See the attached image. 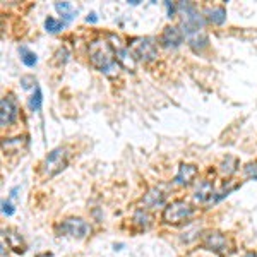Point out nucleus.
<instances>
[{
	"mask_svg": "<svg viewBox=\"0 0 257 257\" xmlns=\"http://www.w3.org/2000/svg\"><path fill=\"white\" fill-rule=\"evenodd\" d=\"M88 55H89L91 65L96 70H99V72L110 74V70H115L120 67L113 45L105 38H96L91 41L89 48H88Z\"/></svg>",
	"mask_w": 257,
	"mask_h": 257,
	"instance_id": "f257e3e1",
	"label": "nucleus"
},
{
	"mask_svg": "<svg viewBox=\"0 0 257 257\" xmlns=\"http://www.w3.org/2000/svg\"><path fill=\"white\" fill-rule=\"evenodd\" d=\"M127 48L131 52L132 59L139 62H153L158 57V47H156L155 40L148 38V36H136L131 38L127 43Z\"/></svg>",
	"mask_w": 257,
	"mask_h": 257,
	"instance_id": "f03ea898",
	"label": "nucleus"
},
{
	"mask_svg": "<svg viewBox=\"0 0 257 257\" xmlns=\"http://www.w3.org/2000/svg\"><path fill=\"white\" fill-rule=\"evenodd\" d=\"M69 165V151L65 146H59L48 153L45 156L43 163H41V172L45 177L52 178L59 175L60 172H64Z\"/></svg>",
	"mask_w": 257,
	"mask_h": 257,
	"instance_id": "7ed1b4c3",
	"label": "nucleus"
},
{
	"mask_svg": "<svg viewBox=\"0 0 257 257\" xmlns=\"http://www.w3.org/2000/svg\"><path fill=\"white\" fill-rule=\"evenodd\" d=\"M194 214V208L189 204V202L182 201V199H178V201H172L170 204H167V208L163 209V214H161V219H163V223H167V225H182V223L189 221L190 218H192Z\"/></svg>",
	"mask_w": 257,
	"mask_h": 257,
	"instance_id": "20e7f679",
	"label": "nucleus"
},
{
	"mask_svg": "<svg viewBox=\"0 0 257 257\" xmlns=\"http://www.w3.org/2000/svg\"><path fill=\"white\" fill-rule=\"evenodd\" d=\"M91 231V226L82 218H67L57 225V233L72 238H86Z\"/></svg>",
	"mask_w": 257,
	"mask_h": 257,
	"instance_id": "39448f33",
	"label": "nucleus"
},
{
	"mask_svg": "<svg viewBox=\"0 0 257 257\" xmlns=\"http://www.w3.org/2000/svg\"><path fill=\"white\" fill-rule=\"evenodd\" d=\"M202 247L206 250H211L221 257L230 255V252L233 250V248H230L231 247L230 240L221 231H208V233H204V237H202Z\"/></svg>",
	"mask_w": 257,
	"mask_h": 257,
	"instance_id": "423d86ee",
	"label": "nucleus"
},
{
	"mask_svg": "<svg viewBox=\"0 0 257 257\" xmlns=\"http://www.w3.org/2000/svg\"><path fill=\"white\" fill-rule=\"evenodd\" d=\"M19 115V105L18 99L14 98V94L9 93L2 98L0 101V125L2 127H9L18 120Z\"/></svg>",
	"mask_w": 257,
	"mask_h": 257,
	"instance_id": "0eeeda50",
	"label": "nucleus"
},
{
	"mask_svg": "<svg viewBox=\"0 0 257 257\" xmlns=\"http://www.w3.org/2000/svg\"><path fill=\"white\" fill-rule=\"evenodd\" d=\"M182 33H184L185 40H187L189 47L194 52H201L202 48L208 47L209 40L206 35L204 28H189V26H182Z\"/></svg>",
	"mask_w": 257,
	"mask_h": 257,
	"instance_id": "6e6552de",
	"label": "nucleus"
},
{
	"mask_svg": "<svg viewBox=\"0 0 257 257\" xmlns=\"http://www.w3.org/2000/svg\"><path fill=\"white\" fill-rule=\"evenodd\" d=\"M184 41V33L177 26H165L160 35V43L165 48H178Z\"/></svg>",
	"mask_w": 257,
	"mask_h": 257,
	"instance_id": "1a4fd4ad",
	"label": "nucleus"
},
{
	"mask_svg": "<svg viewBox=\"0 0 257 257\" xmlns=\"http://www.w3.org/2000/svg\"><path fill=\"white\" fill-rule=\"evenodd\" d=\"M167 194L168 192H167V189H165L163 185H155V187H151L146 194H144V197H143L144 206L149 208V209L158 208V206H163L165 199H167Z\"/></svg>",
	"mask_w": 257,
	"mask_h": 257,
	"instance_id": "9d476101",
	"label": "nucleus"
},
{
	"mask_svg": "<svg viewBox=\"0 0 257 257\" xmlns=\"http://www.w3.org/2000/svg\"><path fill=\"white\" fill-rule=\"evenodd\" d=\"M194 199H196L199 204H204V206L216 202V199H218V197H216V192H214L213 184H211V182H208V180L201 182V184H199V187L196 189Z\"/></svg>",
	"mask_w": 257,
	"mask_h": 257,
	"instance_id": "9b49d317",
	"label": "nucleus"
},
{
	"mask_svg": "<svg viewBox=\"0 0 257 257\" xmlns=\"http://www.w3.org/2000/svg\"><path fill=\"white\" fill-rule=\"evenodd\" d=\"M197 167L196 165H190V163H182L178 167V172L175 178H173V184L175 185H190L192 180L197 177Z\"/></svg>",
	"mask_w": 257,
	"mask_h": 257,
	"instance_id": "f8f14e48",
	"label": "nucleus"
},
{
	"mask_svg": "<svg viewBox=\"0 0 257 257\" xmlns=\"http://www.w3.org/2000/svg\"><path fill=\"white\" fill-rule=\"evenodd\" d=\"M2 233H4V238L7 240V245H9L12 250L18 252V254H24V252H26V243H24L19 231H16L14 228H7Z\"/></svg>",
	"mask_w": 257,
	"mask_h": 257,
	"instance_id": "ddd939ff",
	"label": "nucleus"
},
{
	"mask_svg": "<svg viewBox=\"0 0 257 257\" xmlns=\"http://www.w3.org/2000/svg\"><path fill=\"white\" fill-rule=\"evenodd\" d=\"M204 14H206V19H208L211 24H214V26H221L226 21V9L223 6L209 7Z\"/></svg>",
	"mask_w": 257,
	"mask_h": 257,
	"instance_id": "4468645a",
	"label": "nucleus"
},
{
	"mask_svg": "<svg viewBox=\"0 0 257 257\" xmlns=\"http://www.w3.org/2000/svg\"><path fill=\"white\" fill-rule=\"evenodd\" d=\"M23 144H28V138H12V139H4L2 149L4 153H21L23 151Z\"/></svg>",
	"mask_w": 257,
	"mask_h": 257,
	"instance_id": "2eb2a0df",
	"label": "nucleus"
},
{
	"mask_svg": "<svg viewBox=\"0 0 257 257\" xmlns=\"http://www.w3.org/2000/svg\"><path fill=\"white\" fill-rule=\"evenodd\" d=\"M19 55H21V60L26 67H35L38 64V57H36L35 52H31L28 47H19Z\"/></svg>",
	"mask_w": 257,
	"mask_h": 257,
	"instance_id": "dca6fc26",
	"label": "nucleus"
},
{
	"mask_svg": "<svg viewBox=\"0 0 257 257\" xmlns=\"http://www.w3.org/2000/svg\"><path fill=\"white\" fill-rule=\"evenodd\" d=\"M55 9L60 12V16L65 19V23H69V21H72L74 18H76V14H77V11H74V7L70 6L69 2H59V4H55Z\"/></svg>",
	"mask_w": 257,
	"mask_h": 257,
	"instance_id": "f3484780",
	"label": "nucleus"
},
{
	"mask_svg": "<svg viewBox=\"0 0 257 257\" xmlns=\"http://www.w3.org/2000/svg\"><path fill=\"white\" fill-rule=\"evenodd\" d=\"M237 167H238V160L233 158V156H226L219 168H221V172L225 173V175H233V173L237 172Z\"/></svg>",
	"mask_w": 257,
	"mask_h": 257,
	"instance_id": "a211bd4d",
	"label": "nucleus"
},
{
	"mask_svg": "<svg viewBox=\"0 0 257 257\" xmlns=\"http://www.w3.org/2000/svg\"><path fill=\"white\" fill-rule=\"evenodd\" d=\"M30 108L33 111H38L41 110V105H43V93H41V89H40V86H36L35 88V93H33V96L30 98Z\"/></svg>",
	"mask_w": 257,
	"mask_h": 257,
	"instance_id": "6ab92c4d",
	"label": "nucleus"
},
{
	"mask_svg": "<svg viewBox=\"0 0 257 257\" xmlns=\"http://www.w3.org/2000/svg\"><path fill=\"white\" fill-rule=\"evenodd\" d=\"M65 23L64 21H59L55 18H47L45 19V30H47L48 33H59L64 30Z\"/></svg>",
	"mask_w": 257,
	"mask_h": 257,
	"instance_id": "aec40b11",
	"label": "nucleus"
},
{
	"mask_svg": "<svg viewBox=\"0 0 257 257\" xmlns=\"http://www.w3.org/2000/svg\"><path fill=\"white\" fill-rule=\"evenodd\" d=\"M134 223L136 225H139L141 228H146L149 226V216H148V213L144 209H138L136 211V214H134Z\"/></svg>",
	"mask_w": 257,
	"mask_h": 257,
	"instance_id": "412c9836",
	"label": "nucleus"
},
{
	"mask_svg": "<svg viewBox=\"0 0 257 257\" xmlns=\"http://www.w3.org/2000/svg\"><path fill=\"white\" fill-rule=\"evenodd\" d=\"M243 175H245L248 180H257V161H250L243 167Z\"/></svg>",
	"mask_w": 257,
	"mask_h": 257,
	"instance_id": "4be33fe9",
	"label": "nucleus"
},
{
	"mask_svg": "<svg viewBox=\"0 0 257 257\" xmlns=\"http://www.w3.org/2000/svg\"><path fill=\"white\" fill-rule=\"evenodd\" d=\"M21 84H23L24 89H28V88H31V86H35L36 84L35 76H23V77H21Z\"/></svg>",
	"mask_w": 257,
	"mask_h": 257,
	"instance_id": "5701e85b",
	"label": "nucleus"
},
{
	"mask_svg": "<svg viewBox=\"0 0 257 257\" xmlns=\"http://www.w3.org/2000/svg\"><path fill=\"white\" fill-rule=\"evenodd\" d=\"M14 206H12L11 201H2V213L6 214V216H12L14 214Z\"/></svg>",
	"mask_w": 257,
	"mask_h": 257,
	"instance_id": "b1692460",
	"label": "nucleus"
},
{
	"mask_svg": "<svg viewBox=\"0 0 257 257\" xmlns=\"http://www.w3.org/2000/svg\"><path fill=\"white\" fill-rule=\"evenodd\" d=\"M165 6H167V9H168V18H173V16L178 12V7L175 6V4H172V2H165Z\"/></svg>",
	"mask_w": 257,
	"mask_h": 257,
	"instance_id": "393cba45",
	"label": "nucleus"
},
{
	"mask_svg": "<svg viewBox=\"0 0 257 257\" xmlns=\"http://www.w3.org/2000/svg\"><path fill=\"white\" fill-rule=\"evenodd\" d=\"M86 21H88V23H96L98 18H96V14H89L88 18H86Z\"/></svg>",
	"mask_w": 257,
	"mask_h": 257,
	"instance_id": "a878e982",
	"label": "nucleus"
},
{
	"mask_svg": "<svg viewBox=\"0 0 257 257\" xmlns=\"http://www.w3.org/2000/svg\"><path fill=\"white\" fill-rule=\"evenodd\" d=\"M243 257H257V254H245Z\"/></svg>",
	"mask_w": 257,
	"mask_h": 257,
	"instance_id": "bb28decb",
	"label": "nucleus"
}]
</instances>
